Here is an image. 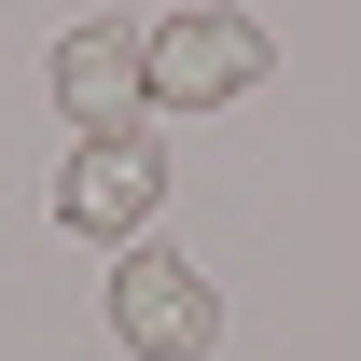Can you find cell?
I'll list each match as a JSON object with an SVG mask.
<instances>
[{
	"mask_svg": "<svg viewBox=\"0 0 361 361\" xmlns=\"http://www.w3.org/2000/svg\"><path fill=\"white\" fill-rule=\"evenodd\" d=\"M223 334V292L180 264V250H126L111 264V348H139V361H195Z\"/></svg>",
	"mask_w": 361,
	"mask_h": 361,
	"instance_id": "cell-2",
	"label": "cell"
},
{
	"mask_svg": "<svg viewBox=\"0 0 361 361\" xmlns=\"http://www.w3.org/2000/svg\"><path fill=\"white\" fill-rule=\"evenodd\" d=\"M153 195H167V153H153V126H111V139H70L56 223H70V236H111V250H139Z\"/></svg>",
	"mask_w": 361,
	"mask_h": 361,
	"instance_id": "cell-1",
	"label": "cell"
},
{
	"mask_svg": "<svg viewBox=\"0 0 361 361\" xmlns=\"http://www.w3.org/2000/svg\"><path fill=\"white\" fill-rule=\"evenodd\" d=\"M56 97H70L84 139L139 126V111H153V28H70V42H56Z\"/></svg>",
	"mask_w": 361,
	"mask_h": 361,
	"instance_id": "cell-4",
	"label": "cell"
},
{
	"mask_svg": "<svg viewBox=\"0 0 361 361\" xmlns=\"http://www.w3.org/2000/svg\"><path fill=\"white\" fill-rule=\"evenodd\" d=\"M250 84H264V28L250 14H167L153 28V97L167 111H223Z\"/></svg>",
	"mask_w": 361,
	"mask_h": 361,
	"instance_id": "cell-3",
	"label": "cell"
}]
</instances>
